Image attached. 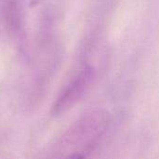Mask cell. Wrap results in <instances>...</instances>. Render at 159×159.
I'll return each instance as SVG.
<instances>
[{
  "mask_svg": "<svg viewBox=\"0 0 159 159\" xmlns=\"http://www.w3.org/2000/svg\"><path fill=\"white\" fill-rule=\"evenodd\" d=\"M3 12L8 30L17 37L23 31V13L20 0H3Z\"/></svg>",
  "mask_w": 159,
  "mask_h": 159,
  "instance_id": "3",
  "label": "cell"
},
{
  "mask_svg": "<svg viewBox=\"0 0 159 159\" xmlns=\"http://www.w3.org/2000/svg\"><path fill=\"white\" fill-rule=\"evenodd\" d=\"M92 78V70L86 66L82 68L63 88L55 100L51 115L58 116L71 109L83 96Z\"/></svg>",
  "mask_w": 159,
  "mask_h": 159,
  "instance_id": "2",
  "label": "cell"
},
{
  "mask_svg": "<svg viewBox=\"0 0 159 159\" xmlns=\"http://www.w3.org/2000/svg\"><path fill=\"white\" fill-rule=\"evenodd\" d=\"M108 125L106 113L88 114L65 132L55 146L51 159H89L104 137Z\"/></svg>",
  "mask_w": 159,
  "mask_h": 159,
  "instance_id": "1",
  "label": "cell"
}]
</instances>
